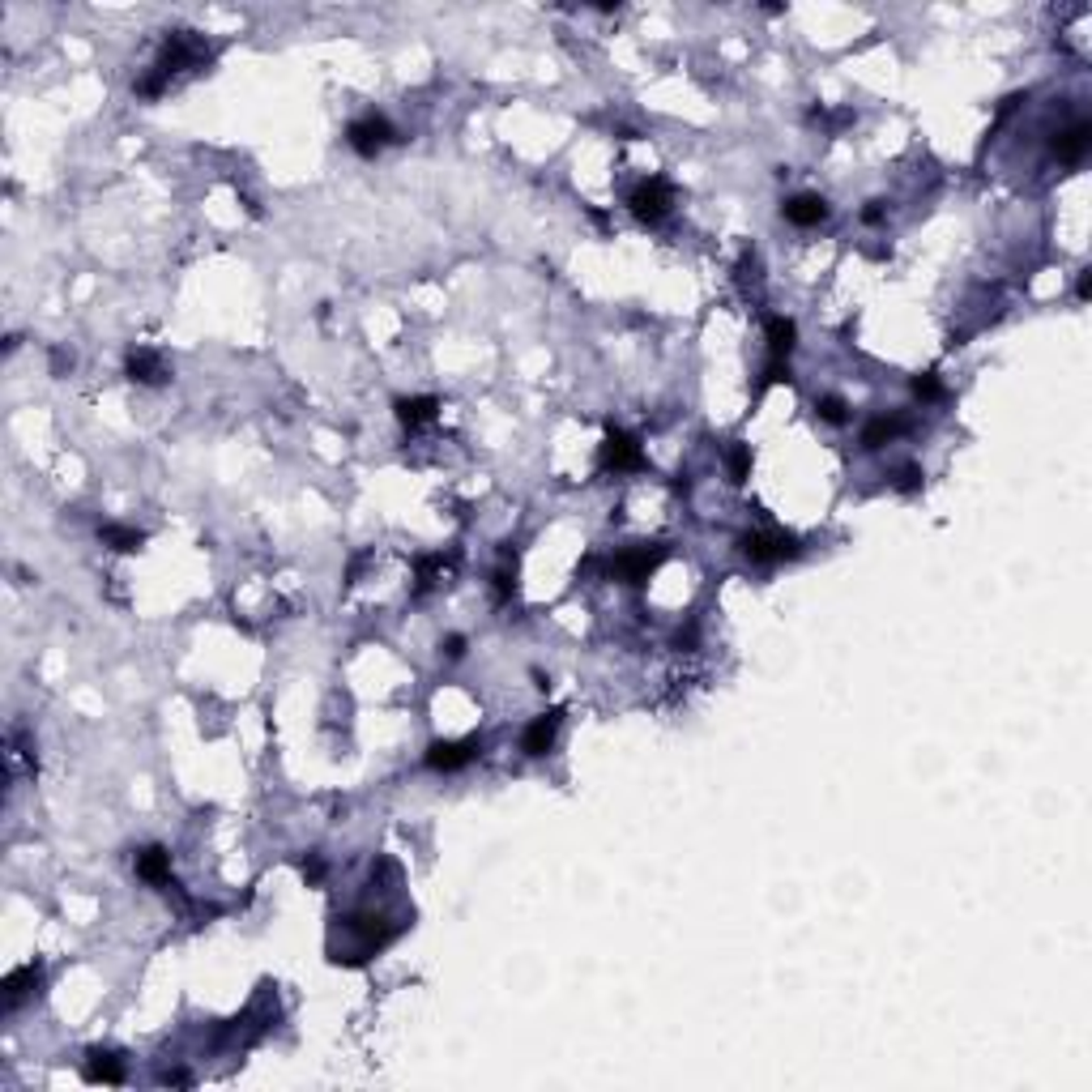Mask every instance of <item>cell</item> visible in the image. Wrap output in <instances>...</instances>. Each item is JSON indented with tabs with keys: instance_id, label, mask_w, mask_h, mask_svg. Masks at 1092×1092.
I'll use <instances>...</instances> for the list:
<instances>
[{
	"instance_id": "2e32d148",
	"label": "cell",
	"mask_w": 1092,
	"mask_h": 1092,
	"mask_svg": "<svg viewBox=\"0 0 1092 1092\" xmlns=\"http://www.w3.org/2000/svg\"><path fill=\"white\" fill-rule=\"evenodd\" d=\"M764 337H768V355H773V359H789V350H794V341H798V325L789 316H768L764 320Z\"/></svg>"
},
{
	"instance_id": "8992f818",
	"label": "cell",
	"mask_w": 1092,
	"mask_h": 1092,
	"mask_svg": "<svg viewBox=\"0 0 1092 1092\" xmlns=\"http://www.w3.org/2000/svg\"><path fill=\"white\" fill-rule=\"evenodd\" d=\"M478 755H483V743H478V738H435V743L427 747L423 764L432 768V773H462V768L474 764Z\"/></svg>"
},
{
	"instance_id": "7c38bea8",
	"label": "cell",
	"mask_w": 1092,
	"mask_h": 1092,
	"mask_svg": "<svg viewBox=\"0 0 1092 1092\" xmlns=\"http://www.w3.org/2000/svg\"><path fill=\"white\" fill-rule=\"evenodd\" d=\"M905 432H909V419H905V414H875V419L862 427V448H866V453H880L883 444L901 440Z\"/></svg>"
},
{
	"instance_id": "3957f363",
	"label": "cell",
	"mask_w": 1092,
	"mask_h": 1092,
	"mask_svg": "<svg viewBox=\"0 0 1092 1092\" xmlns=\"http://www.w3.org/2000/svg\"><path fill=\"white\" fill-rule=\"evenodd\" d=\"M209 60V48L201 39H192V30H171L163 39V56H158L154 73L158 78H176L179 69H192V64H206Z\"/></svg>"
},
{
	"instance_id": "7a4b0ae2",
	"label": "cell",
	"mask_w": 1092,
	"mask_h": 1092,
	"mask_svg": "<svg viewBox=\"0 0 1092 1092\" xmlns=\"http://www.w3.org/2000/svg\"><path fill=\"white\" fill-rule=\"evenodd\" d=\"M393 142H401V133L393 128V120L384 112H368V115H359V120H350V128H346V145L355 149L359 158H376L380 149L393 145Z\"/></svg>"
},
{
	"instance_id": "d4e9b609",
	"label": "cell",
	"mask_w": 1092,
	"mask_h": 1092,
	"mask_svg": "<svg viewBox=\"0 0 1092 1092\" xmlns=\"http://www.w3.org/2000/svg\"><path fill=\"white\" fill-rule=\"evenodd\" d=\"M304 880L312 883V887L325 880V862H320V853H307V858H304Z\"/></svg>"
},
{
	"instance_id": "5bb4252c",
	"label": "cell",
	"mask_w": 1092,
	"mask_h": 1092,
	"mask_svg": "<svg viewBox=\"0 0 1092 1092\" xmlns=\"http://www.w3.org/2000/svg\"><path fill=\"white\" fill-rule=\"evenodd\" d=\"M124 371H128V380H137V384H163L167 380V368L154 350H128Z\"/></svg>"
},
{
	"instance_id": "9a60e30c",
	"label": "cell",
	"mask_w": 1092,
	"mask_h": 1092,
	"mask_svg": "<svg viewBox=\"0 0 1092 1092\" xmlns=\"http://www.w3.org/2000/svg\"><path fill=\"white\" fill-rule=\"evenodd\" d=\"M393 410H398L401 427H410V432H419L423 423L435 419V410H440V401L432 398V393H423V398H398L393 401Z\"/></svg>"
},
{
	"instance_id": "44dd1931",
	"label": "cell",
	"mask_w": 1092,
	"mask_h": 1092,
	"mask_svg": "<svg viewBox=\"0 0 1092 1092\" xmlns=\"http://www.w3.org/2000/svg\"><path fill=\"white\" fill-rule=\"evenodd\" d=\"M725 469H730V483L734 487H743L747 483V474H752V448L747 444H730V453H725Z\"/></svg>"
},
{
	"instance_id": "484cf974",
	"label": "cell",
	"mask_w": 1092,
	"mask_h": 1092,
	"mask_svg": "<svg viewBox=\"0 0 1092 1092\" xmlns=\"http://www.w3.org/2000/svg\"><path fill=\"white\" fill-rule=\"evenodd\" d=\"M883 218H887V201H866V209H862V222H866V227H880Z\"/></svg>"
},
{
	"instance_id": "8fae6325",
	"label": "cell",
	"mask_w": 1092,
	"mask_h": 1092,
	"mask_svg": "<svg viewBox=\"0 0 1092 1092\" xmlns=\"http://www.w3.org/2000/svg\"><path fill=\"white\" fill-rule=\"evenodd\" d=\"M781 213H786L789 227H819L823 218H828V201L819 197V192H798V197H789L786 206H781Z\"/></svg>"
},
{
	"instance_id": "277c9868",
	"label": "cell",
	"mask_w": 1092,
	"mask_h": 1092,
	"mask_svg": "<svg viewBox=\"0 0 1092 1092\" xmlns=\"http://www.w3.org/2000/svg\"><path fill=\"white\" fill-rule=\"evenodd\" d=\"M627 206H631V213H636L640 222H661V218L670 213V206H674V188H670V179H666V176H649V179H640V184L627 192Z\"/></svg>"
},
{
	"instance_id": "6da1fadb",
	"label": "cell",
	"mask_w": 1092,
	"mask_h": 1092,
	"mask_svg": "<svg viewBox=\"0 0 1092 1092\" xmlns=\"http://www.w3.org/2000/svg\"><path fill=\"white\" fill-rule=\"evenodd\" d=\"M738 551L752 563H781V560H798L802 542H798V533H786V530H752L738 538Z\"/></svg>"
},
{
	"instance_id": "ba28073f",
	"label": "cell",
	"mask_w": 1092,
	"mask_h": 1092,
	"mask_svg": "<svg viewBox=\"0 0 1092 1092\" xmlns=\"http://www.w3.org/2000/svg\"><path fill=\"white\" fill-rule=\"evenodd\" d=\"M1050 145H1054V158H1058V163H1067V167L1084 163V154H1088V145H1092V124H1088V120H1076V124L1058 128Z\"/></svg>"
},
{
	"instance_id": "30bf717a",
	"label": "cell",
	"mask_w": 1092,
	"mask_h": 1092,
	"mask_svg": "<svg viewBox=\"0 0 1092 1092\" xmlns=\"http://www.w3.org/2000/svg\"><path fill=\"white\" fill-rule=\"evenodd\" d=\"M560 722H563V709H551L542 717H533V722L526 725V734H521V752L526 755H546L555 747V734H560Z\"/></svg>"
},
{
	"instance_id": "4fadbf2b",
	"label": "cell",
	"mask_w": 1092,
	"mask_h": 1092,
	"mask_svg": "<svg viewBox=\"0 0 1092 1092\" xmlns=\"http://www.w3.org/2000/svg\"><path fill=\"white\" fill-rule=\"evenodd\" d=\"M137 875H142L145 883H154V887H167L171 883V853H167V845H145V850H137Z\"/></svg>"
},
{
	"instance_id": "4316f807",
	"label": "cell",
	"mask_w": 1092,
	"mask_h": 1092,
	"mask_svg": "<svg viewBox=\"0 0 1092 1092\" xmlns=\"http://www.w3.org/2000/svg\"><path fill=\"white\" fill-rule=\"evenodd\" d=\"M69 368H73V355H69V350H51V371H56V376H64Z\"/></svg>"
},
{
	"instance_id": "83f0119b",
	"label": "cell",
	"mask_w": 1092,
	"mask_h": 1092,
	"mask_svg": "<svg viewBox=\"0 0 1092 1092\" xmlns=\"http://www.w3.org/2000/svg\"><path fill=\"white\" fill-rule=\"evenodd\" d=\"M1076 291H1079V299H1088V295H1092V273H1088V270L1079 273V286H1076Z\"/></svg>"
},
{
	"instance_id": "e0dca14e",
	"label": "cell",
	"mask_w": 1092,
	"mask_h": 1092,
	"mask_svg": "<svg viewBox=\"0 0 1092 1092\" xmlns=\"http://www.w3.org/2000/svg\"><path fill=\"white\" fill-rule=\"evenodd\" d=\"M39 973H43L39 965H21V969H14V973L5 978V1008H9V1012H14L17 1003L39 986Z\"/></svg>"
},
{
	"instance_id": "ac0fdd59",
	"label": "cell",
	"mask_w": 1092,
	"mask_h": 1092,
	"mask_svg": "<svg viewBox=\"0 0 1092 1092\" xmlns=\"http://www.w3.org/2000/svg\"><path fill=\"white\" fill-rule=\"evenodd\" d=\"M99 538H103V546H112V551L133 555V551H142L145 533H142V530H133V526H103V530H99Z\"/></svg>"
},
{
	"instance_id": "cb8c5ba5",
	"label": "cell",
	"mask_w": 1092,
	"mask_h": 1092,
	"mask_svg": "<svg viewBox=\"0 0 1092 1092\" xmlns=\"http://www.w3.org/2000/svg\"><path fill=\"white\" fill-rule=\"evenodd\" d=\"M440 653L448 661H462L466 658V636H462V631H448V636L440 640Z\"/></svg>"
},
{
	"instance_id": "7402d4cb",
	"label": "cell",
	"mask_w": 1092,
	"mask_h": 1092,
	"mask_svg": "<svg viewBox=\"0 0 1092 1092\" xmlns=\"http://www.w3.org/2000/svg\"><path fill=\"white\" fill-rule=\"evenodd\" d=\"M914 398L917 401H944V384H939L935 371H926V376H914Z\"/></svg>"
},
{
	"instance_id": "ffe728a7",
	"label": "cell",
	"mask_w": 1092,
	"mask_h": 1092,
	"mask_svg": "<svg viewBox=\"0 0 1092 1092\" xmlns=\"http://www.w3.org/2000/svg\"><path fill=\"white\" fill-rule=\"evenodd\" d=\"M816 414H819V423H828V427L850 423V405H845V398H837V393H823V398L816 401Z\"/></svg>"
},
{
	"instance_id": "9c48e42d",
	"label": "cell",
	"mask_w": 1092,
	"mask_h": 1092,
	"mask_svg": "<svg viewBox=\"0 0 1092 1092\" xmlns=\"http://www.w3.org/2000/svg\"><path fill=\"white\" fill-rule=\"evenodd\" d=\"M81 1076L85 1084H124V1058L115 1050H103V1045H94V1050H85V1063H81Z\"/></svg>"
},
{
	"instance_id": "d6986e66",
	"label": "cell",
	"mask_w": 1092,
	"mask_h": 1092,
	"mask_svg": "<svg viewBox=\"0 0 1092 1092\" xmlns=\"http://www.w3.org/2000/svg\"><path fill=\"white\" fill-rule=\"evenodd\" d=\"M491 594H496V606L512 602V594H517V563L508 567V555H504V563L496 567V576H491Z\"/></svg>"
},
{
	"instance_id": "f1b7e54d",
	"label": "cell",
	"mask_w": 1092,
	"mask_h": 1092,
	"mask_svg": "<svg viewBox=\"0 0 1092 1092\" xmlns=\"http://www.w3.org/2000/svg\"><path fill=\"white\" fill-rule=\"evenodd\" d=\"M163 1084H192V1079H188L184 1072H167V1076H163Z\"/></svg>"
},
{
	"instance_id": "5b68a950",
	"label": "cell",
	"mask_w": 1092,
	"mask_h": 1092,
	"mask_svg": "<svg viewBox=\"0 0 1092 1092\" xmlns=\"http://www.w3.org/2000/svg\"><path fill=\"white\" fill-rule=\"evenodd\" d=\"M666 560V551L661 546H631V551L615 555V560L606 563V576L610 581H624V585H645L653 572H658V563Z\"/></svg>"
},
{
	"instance_id": "52a82bcc",
	"label": "cell",
	"mask_w": 1092,
	"mask_h": 1092,
	"mask_svg": "<svg viewBox=\"0 0 1092 1092\" xmlns=\"http://www.w3.org/2000/svg\"><path fill=\"white\" fill-rule=\"evenodd\" d=\"M597 469H602V474H631V469H645V448H640V440L631 432H606Z\"/></svg>"
},
{
	"instance_id": "603a6c76",
	"label": "cell",
	"mask_w": 1092,
	"mask_h": 1092,
	"mask_svg": "<svg viewBox=\"0 0 1092 1092\" xmlns=\"http://www.w3.org/2000/svg\"><path fill=\"white\" fill-rule=\"evenodd\" d=\"M922 483H926L922 466H901V469H896V478H892V487H896V491H905V496L922 491Z\"/></svg>"
}]
</instances>
